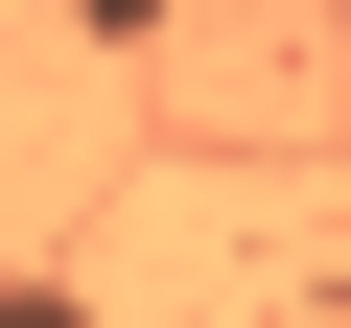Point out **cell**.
Segmentation results:
<instances>
[{
    "mask_svg": "<svg viewBox=\"0 0 351 328\" xmlns=\"http://www.w3.org/2000/svg\"><path fill=\"white\" fill-rule=\"evenodd\" d=\"M0 328H94V305H71V281H0Z\"/></svg>",
    "mask_w": 351,
    "mask_h": 328,
    "instance_id": "6da1fadb",
    "label": "cell"
},
{
    "mask_svg": "<svg viewBox=\"0 0 351 328\" xmlns=\"http://www.w3.org/2000/svg\"><path fill=\"white\" fill-rule=\"evenodd\" d=\"M71 24H117V47H141V24H164V0H71Z\"/></svg>",
    "mask_w": 351,
    "mask_h": 328,
    "instance_id": "7a4b0ae2",
    "label": "cell"
}]
</instances>
